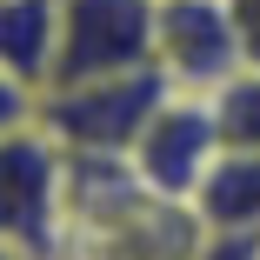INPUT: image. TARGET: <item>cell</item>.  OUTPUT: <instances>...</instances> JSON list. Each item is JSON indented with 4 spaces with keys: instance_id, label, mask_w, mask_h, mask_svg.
<instances>
[{
    "instance_id": "9c48e42d",
    "label": "cell",
    "mask_w": 260,
    "mask_h": 260,
    "mask_svg": "<svg viewBox=\"0 0 260 260\" xmlns=\"http://www.w3.org/2000/svg\"><path fill=\"white\" fill-rule=\"evenodd\" d=\"M207 100H214V120H220L227 147H260V67L234 74L220 93H207Z\"/></svg>"
},
{
    "instance_id": "52a82bcc",
    "label": "cell",
    "mask_w": 260,
    "mask_h": 260,
    "mask_svg": "<svg viewBox=\"0 0 260 260\" xmlns=\"http://www.w3.org/2000/svg\"><path fill=\"white\" fill-rule=\"evenodd\" d=\"M193 214L207 220V234L260 240V147H220L214 174L193 193Z\"/></svg>"
},
{
    "instance_id": "7c38bea8",
    "label": "cell",
    "mask_w": 260,
    "mask_h": 260,
    "mask_svg": "<svg viewBox=\"0 0 260 260\" xmlns=\"http://www.w3.org/2000/svg\"><path fill=\"white\" fill-rule=\"evenodd\" d=\"M0 260H14V253H0Z\"/></svg>"
},
{
    "instance_id": "ba28073f",
    "label": "cell",
    "mask_w": 260,
    "mask_h": 260,
    "mask_svg": "<svg viewBox=\"0 0 260 260\" xmlns=\"http://www.w3.org/2000/svg\"><path fill=\"white\" fill-rule=\"evenodd\" d=\"M60 40V0H0V74L47 93Z\"/></svg>"
},
{
    "instance_id": "6da1fadb",
    "label": "cell",
    "mask_w": 260,
    "mask_h": 260,
    "mask_svg": "<svg viewBox=\"0 0 260 260\" xmlns=\"http://www.w3.org/2000/svg\"><path fill=\"white\" fill-rule=\"evenodd\" d=\"M207 240L193 200L153 193L127 160H74L67 260H200Z\"/></svg>"
},
{
    "instance_id": "30bf717a",
    "label": "cell",
    "mask_w": 260,
    "mask_h": 260,
    "mask_svg": "<svg viewBox=\"0 0 260 260\" xmlns=\"http://www.w3.org/2000/svg\"><path fill=\"white\" fill-rule=\"evenodd\" d=\"M40 114V93L34 87H20V80H7L0 74V134H14V127H27Z\"/></svg>"
},
{
    "instance_id": "7a4b0ae2",
    "label": "cell",
    "mask_w": 260,
    "mask_h": 260,
    "mask_svg": "<svg viewBox=\"0 0 260 260\" xmlns=\"http://www.w3.org/2000/svg\"><path fill=\"white\" fill-rule=\"evenodd\" d=\"M67 193H74V160L40 127V114L0 134V253L67 260Z\"/></svg>"
},
{
    "instance_id": "277c9868",
    "label": "cell",
    "mask_w": 260,
    "mask_h": 260,
    "mask_svg": "<svg viewBox=\"0 0 260 260\" xmlns=\"http://www.w3.org/2000/svg\"><path fill=\"white\" fill-rule=\"evenodd\" d=\"M153 67V0H60V40L47 87L114 80Z\"/></svg>"
},
{
    "instance_id": "8992f818",
    "label": "cell",
    "mask_w": 260,
    "mask_h": 260,
    "mask_svg": "<svg viewBox=\"0 0 260 260\" xmlns=\"http://www.w3.org/2000/svg\"><path fill=\"white\" fill-rule=\"evenodd\" d=\"M220 120H214V100L207 93H167L160 114L147 120L140 147L127 153V167L153 187V193H174V200H193L200 180L214 174L220 160Z\"/></svg>"
},
{
    "instance_id": "3957f363",
    "label": "cell",
    "mask_w": 260,
    "mask_h": 260,
    "mask_svg": "<svg viewBox=\"0 0 260 260\" xmlns=\"http://www.w3.org/2000/svg\"><path fill=\"white\" fill-rule=\"evenodd\" d=\"M167 93L174 87L153 67L147 74H114V80H80V87H47L40 93V127L67 147V160H127Z\"/></svg>"
},
{
    "instance_id": "8fae6325",
    "label": "cell",
    "mask_w": 260,
    "mask_h": 260,
    "mask_svg": "<svg viewBox=\"0 0 260 260\" xmlns=\"http://www.w3.org/2000/svg\"><path fill=\"white\" fill-rule=\"evenodd\" d=\"M234 20H240V40H247V67H260V0H227Z\"/></svg>"
},
{
    "instance_id": "5b68a950",
    "label": "cell",
    "mask_w": 260,
    "mask_h": 260,
    "mask_svg": "<svg viewBox=\"0 0 260 260\" xmlns=\"http://www.w3.org/2000/svg\"><path fill=\"white\" fill-rule=\"evenodd\" d=\"M153 74L174 93H220L247 74V40L227 0H153Z\"/></svg>"
}]
</instances>
